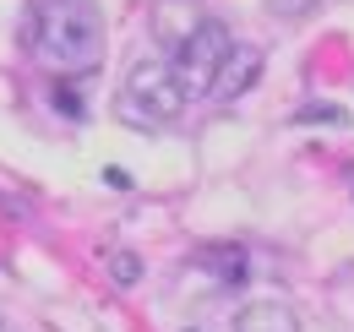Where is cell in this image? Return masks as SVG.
<instances>
[{
    "label": "cell",
    "mask_w": 354,
    "mask_h": 332,
    "mask_svg": "<svg viewBox=\"0 0 354 332\" xmlns=\"http://www.w3.org/2000/svg\"><path fill=\"white\" fill-rule=\"evenodd\" d=\"M185 87H180L175 66L169 60H136L131 71H126V82L115 93V115L136 131H164V125H175L185 115Z\"/></svg>",
    "instance_id": "obj_2"
},
{
    "label": "cell",
    "mask_w": 354,
    "mask_h": 332,
    "mask_svg": "<svg viewBox=\"0 0 354 332\" xmlns=\"http://www.w3.org/2000/svg\"><path fill=\"white\" fill-rule=\"evenodd\" d=\"M229 49H234V39H229V28L213 17V22L185 44V49L169 55V66H175L185 98H207V93H213V77H218V66H223V55H229Z\"/></svg>",
    "instance_id": "obj_3"
},
{
    "label": "cell",
    "mask_w": 354,
    "mask_h": 332,
    "mask_svg": "<svg viewBox=\"0 0 354 332\" xmlns=\"http://www.w3.org/2000/svg\"><path fill=\"white\" fill-rule=\"evenodd\" d=\"M0 332H11V327H6V322H0Z\"/></svg>",
    "instance_id": "obj_10"
},
{
    "label": "cell",
    "mask_w": 354,
    "mask_h": 332,
    "mask_svg": "<svg viewBox=\"0 0 354 332\" xmlns=\"http://www.w3.org/2000/svg\"><path fill=\"white\" fill-rule=\"evenodd\" d=\"M109 273H115V284H120V289H131L136 278H142V261L126 256V250H115V256H109Z\"/></svg>",
    "instance_id": "obj_7"
},
{
    "label": "cell",
    "mask_w": 354,
    "mask_h": 332,
    "mask_svg": "<svg viewBox=\"0 0 354 332\" xmlns=\"http://www.w3.org/2000/svg\"><path fill=\"white\" fill-rule=\"evenodd\" d=\"M22 33H28L33 60L55 77H93L109 49L98 0H33Z\"/></svg>",
    "instance_id": "obj_1"
},
{
    "label": "cell",
    "mask_w": 354,
    "mask_h": 332,
    "mask_svg": "<svg viewBox=\"0 0 354 332\" xmlns=\"http://www.w3.org/2000/svg\"><path fill=\"white\" fill-rule=\"evenodd\" d=\"M300 120H344V115L327 109V104H316V109H300Z\"/></svg>",
    "instance_id": "obj_9"
},
{
    "label": "cell",
    "mask_w": 354,
    "mask_h": 332,
    "mask_svg": "<svg viewBox=\"0 0 354 332\" xmlns=\"http://www.w3.org/2000/svg\"><path fill=\"white\" fill-rule=\"evenodd\" d=\"M234 332H300V316L283 299H251L234 316Z\"/></svg>",
    "instance_id": "obj_6"
},
{
    "label": "cell",
    "mask_w": 354,
    "mask_h": 332,
    "mask_svg": "<svg viewBox=\"0 0 354 332\" xmlns=\"http://www.w3.org/2000/svg\"><path fill=\"white\" fill-rule=\"evenodd\" d=\"M262 66H267V55L257 49V44H234V49L223 55V66H218V77H213V93H207V98H218V104L245 98L251 87L262 82Z\"/></svg>",
    "instance_id": "obj_5"
},
{
    "label": "cell",
    "mask_w": 354,
    "mask_h": 332,
    "mask_svg": "<svg viewBox=\"0 0 354 332\" xmlns=\"http://www.w3.org/2000/svg\"><path fill=\"white\" fill-rule=\"evenodd\" d=\"M322 0H267V11L272 17H283V22H300V17H310Z\"/></svg>",
    "instance_id": "obj_8"
},
{
    "label": "cell",
    "mask_w": 354,
    "mask_h": 332,
    "mask_svg": "<svg viewBox=\"0 0 354 332\" xmlns=\"http://www.w3.org/2000/svg\"><path fill=\"white\" fill-rule=\"evenodd\" d=\"M147 22H153V39L175 55V49H185V44H191L202 28H207V22H213V11H207L202 0H153Z\"/></svg>",
    "instance_id": "obj_4"
}]
</instances>
